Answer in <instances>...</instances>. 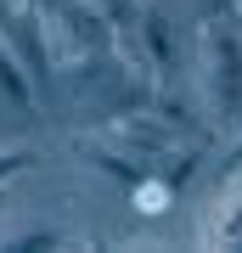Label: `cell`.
<instances>
[{"label": "cell", "instance_id": "5", "mask_svg": "<svg viewBox=\"0 0 242 253\" xmlns=\"http://www.w3.org/2000/svg\"><path fill=\"white\" fill-rule=\"evenodd\" d=\"M79 158L90 163V169H101L107 180H118L124 191H135V186L146 180V174H152V163H141V158H124V152H113V146H96V141H85V146H79Z\"/></svg>", "mask_w": 242, "mask_h": 253}, {"label": "cell", "instance_id": "1", "mask_svg": "<svg viewBox=\"0 0 242 253\" xmlns=\"http://www.w3.org/2000/svg\"><path fill=\"white\" fill-rule=\"evenodd\" d=\"M208 107L225 124H242V40L225 23H208Z\"/></svg>", "mask_w": 242, "mask_h": 253}, {"label": "cell", "instance_id": "8", "mask_svg": "<svg viewBox=\"0 0 242 253\" xmlns=\"http://www.w3.org/2000/svg\"><path fill=\"white\" fill-rule=\"evenodd\" d=\"M231 11H237V0H203V17L208 23H225Z\"/></svg>", "mask_w": 242, "mask_h": 253}, {"label": "cell", "instance_id": "2", "mask_svg": "<svg viewBox=\"0 0 242 253\" xmlns=\"http://www.w3.org/2000/svg\"><path fill=\"white\" fill-rule=\"evenodd\" d=\"M56 28L68 34V45L79 56H96V51H113L118 45L107 11H96V0H62V6H56Z\"/></svg>", "mask_w": 242, "mask_h": 253}, {"label": "cell", "instance_id": "4", "mask_svg": "<svg viewBox=\"0 0 242 253\" xmlns=\"http://www.w3.org/2000/svg\"><path fill=\"white\" fill-rule=\"evenodd\" d=\"M141 45H146V62H152V73H158V79H175V73H180V45H175L169 17L146 11V17H141Z\"/></svg>", "mask_w": 242, "mask_h": 253}, {"label": "cell", "instance_id": "6", "mask_svg": "<svg viewBox=\"0 0 242 253\" xmlns=\"http://www.w3.org/2000/svg\"><path fill=\"white\" fill-rule=\"evenodd\" d=\"M6 248H23V253H34V248H62V231H23V236H11Z\"/></svg>", "mask_w": 242, "mask_h": 253}, {"label": "cell", "instance_id": "7", "mask_svg": "<svg viewBox=\"0 0 242 253\" xmlns=\"http://www.w3.org/2000/svg\"><path fill=\"white\" fill-rule=\"evenodd\" d=\"M17 169H28V152H0V186H6Z\"/></svg>", "mask_w": 242, "mask_h": 253}, {"label": "cell", "instance_id": "3", "mask_svg": "<svg viewBox=\"0 0 242 253\" xmlns=\"http://www.w3.org/2000/svg\"><path fill=\"white\" fill-rule=\"evenodd\" d=\"M0 96L17 113H34V101H40V79L28 73V62L17 56V45H11L6 34H0Z\"/></svg>", "mask_w": 242, "mask_h": 253}]
</instances>
